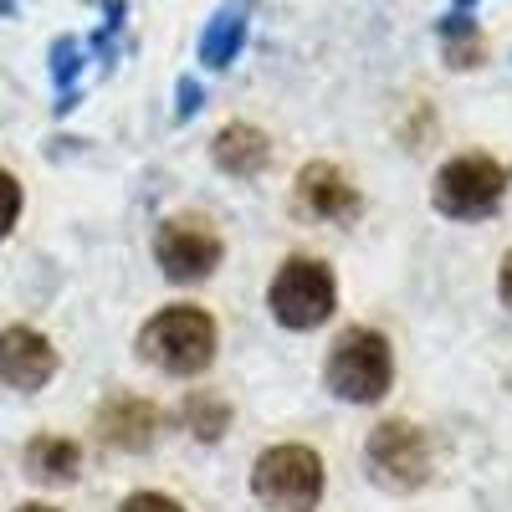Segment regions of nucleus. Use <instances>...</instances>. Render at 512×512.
I'll return each mask as SVG.
<instances>
[{
	"mask_svg": "<svg viewBox=\"0 0 512 512\" xmlns=\"http://www.w3.org/2000/svg\"><path fill=\"white\" fill-rule=\"evenodd\" d=\"M139 354L175 379H195V374L210 369V359H216V318L205 308H190V303L159 308L139 328Z\"/></svg>",
	"mask_w": 512,
	"mask_h": 512,
	"instance_id": "nucleus-1",
	"label": "nucleus"
},
{
	"mask_svg": "<svg viewBox=\"0 0 512 512\" xmlns=\"http://www.w3.org/2000/svg\"><path fill=\"white\" fill-rule=\"evenodd\" d=\"M323 379H328V390L338 400H349V405L384 400V390H390V379H395L390 338H384L379 328H344L333 338V349H328Z\"/></svg>",
	"mask_w": 512,
	"mask_h": 512,
	"instance_id": "nucleus-2",
	"label": "nucleus"
},
{
	"mask_svg": "<svg viewBox=\"0 0 512 512\" xmlns=\"http://www.w3.org/2000/svg\"><path fill=\"white\" fill-rule=\"evenodd\" d=\"M251 492L267 512H318L323 502V456L313 446H272L251 466Z\"/></svg>",
	"mask_w": 512,
	"mask_h": 512,
	"instance_id": "nucleus-3",
	"label": "nucleus"
},
{
	"mask_svg": "<svg viewBox=\"0 0 512 512\" xmlns=\"http://www.w3.org/2000/svg\"><path fill=\"white\" fill-rule=\"evenodd\" d=\"M333 303H338V282H333L328 262H318V256H292V262H282V272L267 287L272 318L292 333H308V328L328 323Z\"/></svg>",
	"mask_w": 512,
	"mask_h": 512,
	"instance_id": "nucleus-4",
	"label": "nucleus"
},
{
	"mask_svg": "<svg viewBox=\"0 0 512 512\" xmlns=\"http://www.w3.org/2000/svg\"><path fill=\"white\" fill-rule=\"evenodd\" d=\"M502 195H507V164H497L492 154H456L431 185V205L451 221L492 216Z\"/></svg>",
	"mask_w": 512,
	"mask_h": 512,
	"instance_id": "nucleus-5",
	"label": "nucleus"
},
{
	"mask_svg": "<svg viewBox=\"0 0 512 512\" xmlns=\"http://www.w3.org/2000/svg\"><path fill=\"white\" fill-rule=\"evenodd\" d=\"M369 472L390 492H415L431 477V441L410 420H384L369 436Z\"/></svg>",
	"mask_w": 512,
	"mask_h": 512,
	"instance_id": "nucleus-6",
	"label": "nucleus"
},
{
	"mask_svg": "<svg viewBox=\"0 0 512 512\" xmlns=\"http://www.w3.org/2000/svg\"><path fill=\"white\" fill-rule=\"evenodd\" d=\"M221 236L205 216H169L154 236V256L169 282H205L221 267Z\"/></svg>",
	"mask_w": 512,
	"mask_h": 512,
	"instance_id": "nucleus-7",
	"label": "nucleus"
},
{
	"mask_svg": "<svg viewBox=\"0 0 512 512\" xmlns=\"http://www.w3.org/2000/svg\"><path fill=\"white\" fill-rule=\"evenodd\" d=\"M52 374H57V349H52L47 333H36V328H26V323H16V328L0 333V379H6L11 390L36 395Z\"/></svg>",
	"mask_w": 512,
	"mask_h": 512,
	"instance_id": "nucleus-8",
	"label": "nucleus"
},
{
	"mask_svg": "<svg viewBox=\"0 0 512 512\" xmlns=\"http://www.w3.org/2000/svg\"><path fill=\"white\" fill-rule=\"evenodd\" d=\"M297 205L318 221H354L359 216V190L338 164L318 159V164L297 169Z\"/></svg>",
	"mask_w": 512,
	"mask_h": 512,
	"instance_id": "nucleus-9",
	"label": "nucleus"
},
{
	"mask_svg": "<svg viewBox=\"0 0 512 512\" xmlns=\"http://www.w3.org/2000/svg\"><path fill=\"white\" fill-rule=\"evenodd\" d=\"M98 436L118 451H149L159 436V410L139 395H113L98 410Z\"/></svg>",
	"mask_w": 512,
	"mask_h": 512,
	"instance_id": "nucleus-10",
	"label": "nucleus"
},
{
	"mask_svg": "<svg viewBox=\"0 0 512 512\" xmlns=\"http://www.w3.org/2000/svg\"><path fill=\"white\" fill-rule=\"evenodd\" d=\"M210 159H216V169H226V175L251 180V175H262V169H267L272 139L262 134V128H251V123H231V128L216 134V144H210Z\"/></svg>",
	"mask_w": 512,
	"mask_h": 512,
	"instance_id": "nucleus-11",
	"label": "nucleus"
},
{
	"mask_svg": "<svg viewBox=\"0 0 512 512\" xmlns=\"http://www.w3.org/2000/svg\"><path fill=\"white\" fill-rule=\"evenodd\" d=\"M26 466H31V477H41V482H72L77 466H82V451L67 436H36L26 446Z\"/></svg>",
	"mask_w": 512,
	"mask_h": 512,
	"instance_id": "nucleus-12",
	"label": "nucleus"
},
{
	"mask_svg": "<svg viewBox=\"0 0 512 512\" xmlns=\"http://www.w3.org/2000/svg\"><path fill=\"white\" fill-rule=\"evenodd\" d=\"M185 425H190L200 441H221L226 425H231V405L221 395H210V390H195L185 400Z\"/></svg>",
	"mask_w": 512,
	"mask_h": 512,
	"instance_id": "nucleus-13",
	"label": "nucleus"
},
{
	"mask_svg": "<svg viewBox=\"0 0 512 512\" xmlns=\"http://www.w3.org/2000/svg\"><path fill=\"white\" fill-rule=\"evenodd\" d=\"M21 221V185L11 169H0V241L11 236V226Z\"/></svg>",
	"mask_w": 512,
	"mask_h": 512,
	"instance_id": "nucleus-14",
	"label": "nucleus"
},
{
	"mask_svg": "<svg viewBox=\"0 0 512 512\" xmlns=\"http://www.w3.org/2000/svg\"><path fill=\"white\" fill-rule=\"evenodd\" d=\"M118 512H185V507H180L175 497H164V492H134Z\"/></svg>",
	"mask_w": 512,
	"mask_h": 512,
	"instance_id": "nucleus-15",
	"label": "nucleus"
},
{
	"mask_svg": "<svg viewBox=\"0 0 512 512\" xmlns=\"http://www.w3.org/2000/svg\"><path fill=\"white\" fill-rule=\"evenodd\" d=\"M497 297L512 308V251L502 256V267H497Z\"/></svg>",
	"mask_w": 512,
	"mask_h": 512,
	"instance_id": "nucleus-16",
	"label": "nucleus"
},
{
	"mask_svg": "<svg viewBox=\"0 0 512 512\" xmlns=\"http://www.w3.org/2000/svg\"><path fill=\"white\" fill-rule=\"evenodd\" d=\"M16 512H57V507H47V502H26V507H16Z\"/></svg>",
	"mask_w": 512,
	"mask_h": 512,
	"instance_id": "nucleus-17",
	"label": "nucleus"
}]
</instances>
